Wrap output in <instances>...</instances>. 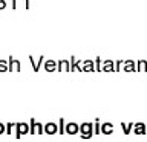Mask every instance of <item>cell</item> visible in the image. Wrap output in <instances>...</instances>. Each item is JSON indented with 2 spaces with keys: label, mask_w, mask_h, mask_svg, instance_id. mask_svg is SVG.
Here are the masks:
<instances>
[{
  "label": "cell",
  "mask_w": 147,
  "mask_h": 142,
  "mask_svg": "<svg viewBox=\"0 0 147 142\" xmlns=\"http://www.w3.org/2000/svg\"><path fill=\"white\" fill-rule=\"evenodd\" d=\"M9 67H8V61L6 60H0V72H8Z\"/></svg>",
  "instance_id": "obj_21"
},
{
  "label": "cell",
  "mask_w": 147,
  "mask_h": 142,
  "mask_svg": "<svg viewBox=\"0 0 147 142\" xmlns=\"http://www.w3.org/2000/svg\"><path fill=\"white\" fill-rule=\"evenodd\" d=\"M100 133H101V121H100L98 118H96L95 121H94V135L98 136Z\"/></svg>",
  "instance_id": "obj_17"
},
{
  "label": "cell",
  "mask_w": 147,
  "mask_h": 142,
  "mask_svg": "<svg viewBox=\"0 0 147 142\" xmlns=\"http://www.w3.org/2000/svg\"><path fill=\"white\" fill-rule=\"evenodd\" d=\"M94 136V122L80 124V137L81 139H90Z\"/></svg>",
  "instance_id": "obj_1"
},
{
  "label": "cell",
  "mask_w": 147,
  "mask_h": 142,
  "mask_svg": "<svg viewBox=\"0 0 147 142\" xmlns=\"http://www.w3.org/2000/svg\"><path fill=\"white\" fill-rule=\"evenodd\" d=\"M16 131V122H6V135H12Z\"/></svg>",
  "instance_id": "obj_19"
},
{
  "label": "cell",
  "mask_w": 147,
  "mask_h": 142,
  "mask_svg": "<svg viewBox=\"0 0 147 142\" xmlns=\"http://www.w3.org/2000/svg\"><path fill=\"white\" fill-rule=\"evenodd\" d=\"M66 133L67 135H71V136H74V135H77V133H80V125H78L77 122H67L66 124Z\"/></svg>",
  "instance_id": "obj_5"
},
{
  "label": "cell",
  "mask_w": 147,
  "mask_h": 142,
  "mask_svg": "<svg viewBox=\"0 0 147 142\" xmlns=\"http://www.w3.org/2000/svg\"><path fill=\"white\" fill-rule=\"evenodd\" d=\"M58 72H71V60H60L57 61Z\"/></svg>",
  "instance_id": "obj_3"
},
{
  "label": "cell",
  "mask_w": 147,
  "mask_h": 142,
  "mask_svg": "<svg viewBox=\"0 0 147 142\" xmlns=\"http://www.w3.org/2000/svg\"><path fill=\"white\" fill-rule=\"evenodd\" d=\"M94 61H95V70H98V72L103 70V61H101V58H100V57H96Z\"/></svg>",
  "instance_id": "obj_20"
},
{
  "label": "cell",
  "mask_w": 147,
  "mask_h": 142,
  "mask_svg": "<svg viewBox=\"0 0 147 142\" xmlns=\"http://www.w3.org/2000/svg\"><path fill=\"white\" fill-rule=\"evenodd\" d=\"M58 133V124L55 122H48L45 124V135H57Z\"/></svg>",
  "instance_id": "obj_4"
},
{
  "label": "cell",
  "mask_w": 147,
  "mask_h": 142,
  "mask_svg": "<svg viewBox=\"0 0 147 142\" xmlns=\"http://www.w3.org/2000/svg\"><path fill=\"white\" fill-rule=\"evenodd\" d=\"M124 64L123 60H118V61H115V72H119L121 70V66Z\"/></svg>",
  "instance_id": "obj_23"
},
{
  "label": "cell",
  "mask_w": 147,
  "mask_h": 142,
  "mask_svg": "<svg viewBox=\"0 0 147 142\" xmlns=\"http://www.w3.org/2000/svg\"><path fill=\"white\" fill-rule=\"evenodd\" d=\"M81 69H83V72H94L95 70V61L94 60H84L81 63Z\"/></svg>",
  "instance_id": "obj_7"
},
{
  "label": "cell",
  "mask_w": 147,
  "mask_h": 142,
  "mask_svg": "<svg viewBox=\"0 0 147 142\" xmlns=\"http://www.w3.org/2000/svg\"><path fill=\"white\" fill-rule=\"evenodd\" d=\"M136 70L138 72H147V60H138L136 61Z\"/></svg>",
  "instance_id": "obj_15"
},
{
  "label": "cell",
  "mask_w": 147,
  "mask_h": 142,
  "mask_svg": "<svg viewBox=\"0 0 147 142\" xmlns=\"http://www.w3.org/2000/svg\"><path fill=\"white\" fill-rule=\"evenodd\" d=\"M101 133H103V135H112L113 133V124L112 122L101 124Z\"/></svg>",
  "instance_id": "obj_11"
},
{
  "label": "cell",
  "mask_w": 147,
  "mask_h": 142,
  "mask_svg": "<svg viewBox=\"0 0 147 142\" xmlns=\"http://www.w3.org/2000/svg\"><path fill=\"white\" fill-rule=\"evenodd\" d=\"M81 63H83V61H80V60H75V57H72V58H71V72H74V70L83 72Z\"/></svg>",
  "instance_id": "obj_12"
},
{
  "label": "cell",
  "mask_w": 147,
  "mask_h": 142,
  "mask_svg": "<svg viewBox=\"0 0 147 142\" xmlns=\"http://www.w3.org/2000/svg\"><path fill=\"white\" fill-rule=\"evenodd\" d=\"M43 67H45L46 72H55L57 70V61H54V60H46Z\"/></svg>",
  "instance_id": "obj_10"
},
{
  "label": "cell",
  "mask_w": 147,
  "mask_h": 142,
  "mask_svg": "<svg viewBox=\"0 0 147 142\" xmlns=\"http://www.w3.org/2000/svg\"><path fill=\"white\" fill-rule=\"evenodd\" d=\"M133 125H135V124L133 122H121V128H123V133L124 135H130L132 133V130H133Z\"/></svg>",
  "instance_id": "obj_14"
},
{
  "label": "cell",
  "mask_w": 147,
  "mask_h": 142,
  "mask_svg": "<svg viewBox=\"0 0 147 142\" xmlns=\"http://www.w3.org/2000/svg\"><path fill=\"white\" fill-rule=\"evenodd\" d=\"M8 67H9V72H18L22 69V66H20V61L18 60H16V58H12V57H9V60H8Z\"/></svg>",
  "instance_id": "obj_6"
},
{
  "label": "cell",
  "mask_w": 147,
  "mask_h": 142,
  "mask_svg": "<svg viewBox=\"0 0 147 142\" xmlns=\"http://www.w3.org/2000/svg\"><path fill=\"white\" fill-rule=\"evenodd\" d=\"M5 6H6V3H5V0H0V9H3Z\"/></svg>",
  "instance_id": "obj_25"
},
{
  "label": "cell",
  "mask_w": 147,
  "mask_h": 142,
  "mask_svg": "<svg viewBox=\"0 0 147 142\" xmlns=\"http://www.w3.org/2000/svg\"><path fill=\"white\" fill-rule=\"evenodd\" d=\"M133 131H135V135H147V124L136 122L133 125Z\"/></svg>",
  "instance_id": "obj_8"
},
{
  "label": "cell",
  "mask_w": 147,
  "mask_h": 142,
  "mask_svg": "<svg viewBox=\"0 0 147 142\" xmlns=\"http://www.w3.org/2000/svg\"><path fill=\"white\" fill-rule=\"evenodd\" d=\"M37 135H45V124L37 122Z\"/></svg>",
  "instance_id": "obj_22"
},
{
  "label": "cell",
  "mask_w": 147,
  "mask_h": 142,
  "mask_svg": "<svg viewBox=\"0 0 147 142\" xmlns=\"http://www.w3.org/2000/svg\"><path fill=\"white\" fill-rule=\"evenodd\" d=\"M123 70L124 72H135L136 70V64L133 60H126L123 64Z\"/></svg>",
  "instance_id": "obj_9"
},
{
  "label": "cell",
  "mask_w": 147,
  "mask_h": 142,
  "mask_svg": "<svg viewBox=\"0 0 147 142\" xmlns=\"http://www.w3.org/2000/svg\"><path fill=\"white\" fill-rule=\"evenodd\" d=\"M29 128H31L29 135H37V121H35L34 118L29 121Z\"/></svg>",
  "instance_id": "obj_18"
},
{
  "label": "cell",
  "mask_w": 147,
  "mask_h": 142,
  "mask_svg": "<svg viewBox=\"0 0 147 142\" xmlns=\"http://www.w3.org/2000/svg\"><path fill=\"white\" fill-rule=\"evenodd\" d=\"M3 133H6V124L0 122V135H3Z\"/></svg>",
  "instance_id": "obj_24"
},
{
  "label": "cell",
  "mask_w": 147,
  "mask_h": 142,
  "mask_svg": "<svg viewBox=\"0 0 147 142\" xmlns=\"http://www.w3.org/2000/svg\"><path fill=\"white\" fill-rule=\"evenodd\" d=\"M103 70L104 72H115V61H112V60L103 61Z\"/></svg>",
  "instance_id": "obj_13"
},
{
  "label": "cell",
  "mask_w": 147,
  "mask_h": 142,
  "mask_svg": "<svg viewBox=\"0 0 147 142\" xmlns=\"http://www.w3.org/2000/svg\"><path fill=\"white\" fill-rule=\"evenodd\" d=\"M31 128L26 122H16V139H20L23 135H29Z\"/></svg>",
  "instance_id": "obj_2"
},
{
  "label": "cell",
  "mask_w": 147,
  "mask_h": 142,
  "mask_svg": "<svg viewBox=\"0 0 147 142\" xmlns=\"http://www.w3.org/2000/svg\"><path fill=\"white\" fill-rule=\"evenodd\" d=\"M58 133L60 135H64V133H66V121H64V118L58 119Z\"/></svg>",
  "instance_id": "obj_16"
}]
</instances>
